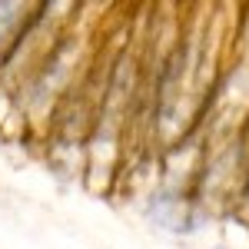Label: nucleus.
<instances>
[{"label": "nucleus", "mask_w": 249, "mask_h": 249, "mask_svg": "<svg viewBox=\"0 0 249 249\" xmlns=\"http://www.w3.org/2000/svg\"><path fill=\"white\" fill-rule=\"evenodd\" d=\"M216 249H232V246H216Z\"/></svg>", "instance_id": "nucleus-4"}, {"label": "nucleus", "mask_w": 249, "mask_h": 249, "mask_svg": "<svg viewBox=\"0 0 249 249\" xmlns=\"http://www.w3.org/2000/svg\"><path fill=\"white\" fill-rule=\"evenodd\" d=\"M23 3H10V0H0V53L14 47L17 40V27L23 20Z\"/></svg>", "instance_id": "nucleus-2"}, {"label": "nucleus", "mask_w": 249, "mask_h": 249, "mask_svg": "<svg viewBox=\"0 0 249 249\" xmlns=\"http://www.w3.org/2000/svg\"><path fill=\"white\" fill-rule=\"evenodd\" d=\"M243 199L249 203V176H246V190H243Z\"/></svg>", "instance_id": "nucleus-3"}, {"label": "nucleus", "mask_w": 249, "mask_h": 249, "mask_svg": "<svg viewBox=\"0 0 249 249\" xmlns=\"http://www.w3.org/2000/svg\"><path fill=\"white\" fill-rule=\"evenodd\" d=\"M146 216L153 219L160 230L170 232H193L196 230V219L190 213V203L179 196L176 190H160L146 206Z\"/></svg>", "instance_id": "nucleus-1"}]
</instances>
